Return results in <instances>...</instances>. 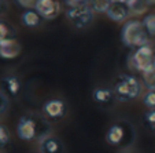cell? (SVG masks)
<instances>
[{"mask_svg":"<svg viewBox=\"0 0 155 153\" xmlns=\"http://www.w3.org/2000/svg\"><path fill=\"white\" fill-rule=\"evenodd\" d=\"M66 17L73 26L78 28V29H85L94 21V11L87 3L76 4L66 10Z\"/></svg>","mask_w":155,"mask_h":153,"instance_id":"5","label":"cell"},{"mask_svg":"<svg viewBox=\"0 0 155 153\" xmlns=\"http://www.w3.org/2000/svg\"><path fill=\"white\" fill-rule=\"evenodd\" d=\"M10 131L4 124H0V148H6L10 144Z\"/></svg>","mask_w":155,"mask_h":153,"instance_id":"20","label":"cell"},{"mask_svg":"<svg viewBox=\"0 0 155 153\" xmlns=\"http://www.w3.org/2000/svg\"><path fill=\"white\" fill-rule=\"evenodd\" d=\"M128 133H133V127L128 123H115L106 133V142L111 146H120L128 139Z\"/></svg>","mask_w":155,"mask_h":153,"instance_id":"6","label":"cell"},{"mask_svg":"<svg viewBox=\"0 0 155 153\" xmlns=\"http://www.w3.org/2000/svg\"><path fill=\"white\" fill-rule=\"evenodd\" d=\"M111 3H113V0H89V7L92 9L94 12L106 14Z\"/></svg>","mask_w":155,"mask_h":153,"instance_id":"15","label":"cell"},{"mask_svg":"<svg viewBox=\"0 0 155 153\" xmlns=\"http://www.w3.org/2000/svg\"><path fill=\"white\" fill-rule=\"evenodd\" d=\"M106 15L114 22H124L129 17V7L126 3L113 0V3L110 4Z\"/></svg>","mask_w":155,"mask_h":153,"instance_id":"10","label":"cell"},{"mask_svg":"<svg viewBox=\"0 0 155 153\" xmlns=\"http://www.w3.org/2000/svg\"><path fill=\"white\" fill-rule=\"evenodd\" d=\"M76 4H84V0H74V6Z\"/></svg>","mask_w":155,"mask_h":153,"instance_id":"24","label":"cell"},{"mask_svg":"<svg viewBox=\"0 0 155 153\" xmlns=\"http://www.w3.org/2000/svg\"><path fill=\"white\" fill-rule=\"evenodd\" d=\"M35 10L40 14L41 18L47 21L55 19L61 12V4L58 0H37L35 4Z\"/></svg>","mask_w":155,"mask_h":153,"instance_id":"7","label":"cell"},{"mask_svg":"<svg viewBox=\"0 0 155 153\" xmlns=\"http://www.w3.org/2000/svg\"><path fill=\"white\" fill-rule=\"evenodd\" d=\"M11 37L10 36V28L4 24L3 21H0V41L4 40V39Z\"/></svg>","mask_w":155,"mask_h":153,"instance_id":"22","label":"cell"},{"mask_svg":"<svg viewBox=\"0 0 155 153\" xmlns=\"http://www.w3.org/2000/svg\"><path fill=\"white\" fill-rule=\"evenodd\" d=\"M115 99L121 102H132L141 94V83L132 75H120L113 85Z\"/></svg>","mask_w":155,"mask_h":153,"instance_id":"2","label":"cell"},{"mask_svg":"<svg viewBox=\"0 0 155 153\" xmlns=\"http://www.w3.org/2000/svg\"><path fill=\"white\" fill-rule=\"evenodd\" d=\"M144 106L148 109H155V90H148L141 98Z\"/></svg>","mask_w":155,"mask_h":153,"instance_id":"18","label":"cell"},{"mask_svg":"<svg viewBox=\"0 0 155 153\" xmlns=\"http://www.w3.org/2000/svg\"><path fill=\"white\" fill-rule=\"evenodd\" d=\"M22 51V47L15 39L8 37L0 41V58L3 59H14Z\"/></svg>","mask_w":155,"mask_h":153,"instance_id":"9","label":"cell"},{"mask_svg":"<svg viewBox=\"0 0 155 153\" xmlns=\"http://www.w3.org/2000/svg\"><path fill=\"white\" fill-rule=\"evenodd\" d=\"M38 150H40V153H63L64 146L63 142L58 137L48 135L40 141Z\"/></svg>","mask_w":155,"mask_h":153,"instance_id":"11","label":"cell"},{"mask_svg":"<svg viewBox=\"0 0 155 153\" xmlns=\"http://www.w3.org/2000/svg\"><path fill=\"white\" fill-rule=\"evenodd\" d=\"M41 19H43V18L40 17V14L33 9L25 10V11L22 12V15H21L22 24L28 28H37L38 25L41 24Z\"/></svg>","mask_w":155,"mask_h":153,"instance_id":"14","label":"cell"},{"mask_svg":"<svg viewBox=\"0 0 155 153\" xmlns=\"http://www.w3.org/2000/svg\"><path fill=\"white\" fill-rule=\"evenodd\" d=\"M8 106H10V101H8L7 94L4 91H0V116L7 112Z\"/></svg>","mask_w":155,"mask_h":153,"instance_id":"21","label":"cell"},{"mask_svg":"<svg viewBox=\"0 0 155 153\" xmlns=\"http://www.w3.org/2000/svg\"><path fill=\"white\" fill-rule=\"evenodd\" d=\"M117 2H122V3H126L128 0H117Z\"/></svg>","mask_w":155,"mask_h":153,"instance_id":"26","label":"cell"},{"mask_svg":"<svg viewBox=\"0 0 155 153\" xmlns=\"http://www.w3.org/2000/svg\"><path fill=\"white\" fill-rule=\"evenodd\" d=\"M2 87H3V91L6 92L7 95L15 97V95H18L21 91V82L17 76L7 75V76H4L3 79H2Z\"/></svg>","mask_w":155,"mask_h":153,"instance_id":"13","label":"cell"},{"mask_svg":"<svg viewBox=\"0 0 155 153\" xmlns=\"http://www.w3.org/2000/svg\"><path fill=\"white\" fill-rule=\"evenodd\" d=\"M133 68L137 69L141 73L155 71V53L151 44H144L136 48L132 55Z\"/></svg>","mask_w":155,"mask_h":153,"instance_id":"4","label":"cell"},{"mask_svg":"<svg viewBox=\"0 0 155 153\" xmlns=\"http://www.w3.org/2000/svg\"><path fill=\"white\" fill-rule=\"evenodd\" d=\"M141 22H143L148 36H154L155 37V14H148L147 17L143 18Z\"/></svg>","mask_w":155,"mask_h":153,"instance_id":"16","label":"cell"},{"mask_svg":"<svg viewBox=\"0 0 155 153\" xmlns=\"http://www.w3.org/2000/svg\"><path fill=\"white\" fill-rule=\"evenodd\" d=\"M148 33L143 22L137 19L126 21L121 29V40L125 46L132 48H139L144 44H148Z\"/></svg>","mask_w":155,"mask_h":153,"instance_id":"3","label":"cell"},{"mask_svg":"<svg viewBox=\"0 0 155 153\" xmlns=\"http://www.w3.org/2000/svg\"><path fill=\"white\" fill-rule=\"evenodd\" d=\"M37 0H17V3L19 4L21 7L29 10V9H35V4Z\"/></svg>","mask_w":155,"mask_h":153,"instance_id":"23","label":"cell"},{"mask_svg":"<svg viewBox=\"0 0 155 153\" xmlns=\"http://www.w3.org/2000/svg\"><path fill=\"white\" fill-rule=\"evenodd\" d=\"M92 99L100 106H108L111 105L113 101L115 99V94L111 89L107 87H96L92 91Z\"/></svg>","mask_w":155,"mask_h":153,"instance_id":"12","label":"cell"},{"mask_svg":"<svg viewBox=\"0 0 155 153\" xmlns=\"http://www.w3.org/2000/svg\"><path fill=\"white\" fill-rule=\"evenodd\" d=\"M144 126L151 131H155V109H148L143 116Z\"/></svg>","mask_w":155,"mask_h":153,"instance_id":"17","label":"cell"},{"mask_svg":"<svg viewBox=\"0 0 155 153\" xmlns=\"http://www.w3.org/2000/svg\"><path fill=\"white\" fill-rule=\"evenodd\" d=\"M17 135L22 141H38L51 135V124L44 116L29 113L24 115L17 124Z\"/></svg>","mask_w":155,"mask_h":153,"instance_id":"1","label":"cell"},{"mask_svg":"<svg viewBox=\"0 0 155 153\" xmlns=\"http://www.w3.org/2000/svg\"><path fill=\"white\" fill-rule=\"evenodd\" d=\"M38 153H40V152H38Z\"/></svg>","mask_w":155,"mask_h":153,"instance_id":"27","label":"cell"},{"mask_svg":"<svg viewBox=\"0 0 155 153\" xmlns=\"http://www.w3.org/2000/svg\"><path fill=\"white\" fill-rule=\"evenodd\" d=\"M2 11H3V3H2V0H0V14H2Z\"/></svg>","mask_w":155,"mask_h":153,"instance_id":"25","label":"cell"},{"mask_svg":"<svg viewBox=\"0 0 155 153\" xmlns=\"http://www.w3.org/2000/svg\"><path fill=\"white\" fill-rule=\"evenodd\" d=\"M43 113L47 119L59 120V119H62L66 115V103L62 99H58V98L48 99L43 105Z\"/></svg>","mask_w":155,"mask_h":153,"instance_id":"8","label":"cell"},{"mask_svg":"<svg viewBox=\"0 0 155 153\" xmlns=\"http://www.w3.org/2000/svg\"><path fill=\"white\" fill-rule=\"evenodd\" d=\"M143 84L147 90H155V71L143 73Z\"/></svg>","mask_w":155,"mask_h":153,"instance_id":"19","label":"cell"}]
</instances>
